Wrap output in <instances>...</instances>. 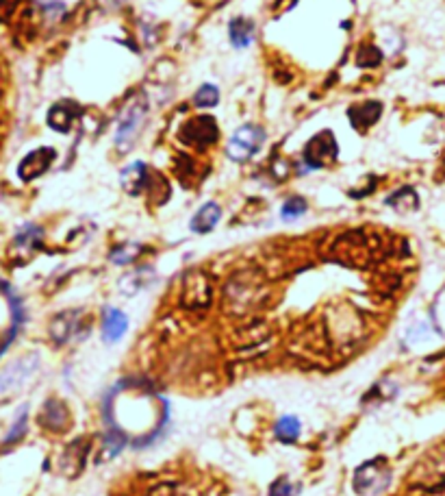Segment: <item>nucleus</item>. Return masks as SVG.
Wrapping results in <instances>:
<instances>
[{"label": "nucleus", "mask_w": 445, "mask_h": 496, "mask_svg": "<svg viewBox=\"0 0 445 496\" xmlns=\"http://www.w3.org/2000/svg\"><path fill=\"white\" fill-rule=\"evenodd\" d=\"M144 122H146V103H130L120 122H117V133H115V144L120 150H128L132 144H135L142 127H144Z\"/></svg>", "instance_id": "obj_1"}, {"label": "nucleus", "mask_w": 445, "mask_h": 496, "mask_svg": "<svg viewBox=\"0 0 445 496\" xmlns=\"http://www.w3.org/2000/svg\"><path fill=\"white\" fill-rule=\"evenodd\" d=\"M413 481L424 487H439L445 483V444L430 450L413 470Z\"/></svg>", "instance_id": "obj_2"}, {"label": "nucleus", "mask_w": 445, "mask_h": 496, "mask_svg": "<svg viewBox=\"0 0 445 496\" xmlns=\"http://www.w3.org/2000/svg\"><path fill=\"white\" fill-rule=\"evenodd\" d=\"M263 140H265L263 129L254 127V124H246V127L233 133L229 142V157L233 161H248L263 146Z\"/></svg>", "instance_id": "obj_3"}, {"label": "nucleus", "mask_w": 445, "mask_h": 496, "mask_svg": "<svg viewBox=\"0 0 445 496\" xmlns=\"http://www.w3.org/2000/svg\"><path fill=\"white\" fill-rule=\"evenodd\" d=\"M39 361L35 355H28V357H22L18 361H14L11 366H7L3 372H0V396H5L18 388H22L31 377L33 372L37 370Z\"/></svg>", "instance_id": "obj_4"}, {"label": "nucleus", "mask_w": 445, "mask_h": 496, "mask_svg": "<svg viewBox=\"0 0 445 496\" xmlns=\"http://www.w3.org/2000/svg\"><path fill=\"white\" fill-rule=\"evenodd\" d=\"M337 142L333 138V133L324 131L320 135H315L313 140H310L304 148V161L310 165V168H324V165L333 163L337 159Z\"/></svg>", "instance_id": "obj_5"}, {"label": "nucleus", "mask_w": 445, "mask_h": 496, "mask_svg": "<svg viewBox=\"0 0 445 496\" xmlns=\"http://www.w3.org/2000/svg\"><path fill=\"white\" fill-rule=\"evenodd\" d=\"M387 483H389V472H387L384 464L378 462V460H372V462L363 464L354 475V487L359 494L380 492Z\"/></svg>", "instance_id": "obj_6"}, {"label": "nucleus", "mask_w": 445, "mask_h": 496, "mask_svg": "<svg viewBox=\"0 0 445 496\" xmlns=\"http://www.w3.org/2000/svg\"><path fill=\"white\" fill-rule=\"evenodd\" d=\"M183 138L185 142L194 146H211L217 140V124L213 122V118H206V115L194 118L185 124Z\"/></svg>", "instance_id": "obj_7"}, {"label": "nucleus", "mask_w": 445, "mask_h": 496, "mask_svg": "<svg viewBox=\"0 0 445 496\" xmlns=\"http://www.w3.org/2000/svg\"><path fill=\"white\" fill-rule=\"evenodd\" d=\"M53 159H55V150H51V148H41V150L31 153L20 165V177L24 181H31V179L39 177L41 172L48 170V165L53 163Z\"/></svg>", "instance_id": "obj_8"}, {"label": "nucleus", "mask_w": 445, "mask_h": 496, "mask_svg": "<svg viewBox=\"0 0 445 496\" xmlns=\"http://www.w3.org/2000/svg\"><path fill=\"white\" fill-rule=\"evenodd\" d=\"M120 181H122V187H124L128 194H140V192L146 187V183H148V168H146V165H144L142 161L130 163L128 168L122 170Z\"/></svg>", "instance_id": "obj_9"}, {"label": "nucleus", "mask_w": 445, "mask_h": 496, "mask_svg": "<svg viewBox=\"0 0 445 496\" xmlns=\"http://www.w3.org/2000/svg\"><path fill=\"white\" fill-rule=\"evenodd\" d=\"M128 329V318L120 309H105L103 316V336L107 342H117Z\"/></svg>", "instance_id": "obj_10"}, {"label": "nucleus", "mask_w": 445, "mask_h": 496, "mask_svg": "<svg viewBox=\"0 0 445 496\" xmlns=\"http://www.w3.org/2000/svg\"><path fill=\"white\" fill-rule=\"evenodd\" d=\"M221 218V210L217 202H206L200 207V212L192 218V231L194 233H209L215 229V224L219 222Z\"/></svg>", "instance_id": "obj_11"}, {"label": "nucleus", "mask_w": 445, "mask_h": 496, "mask_svg": "<svg viewBox=\"0 0 445 496\" xmlns=\"http://www.w3.org/2000/svg\"><path fill=\"white\" fill-rule=\"evenodd\" d=\"M382 113V105L376 103V100H370V103H363L359 107H352L350 109V118L354 122V127L359 129H367L370 124H374Z\"/></svg>", "instance_id": "obj_12"}, {"label": "nucleus", "mask_w": 445, "mask_h": 496, "mask_svg": "<svg viewBox=\"0 0 445 496\" xmlns=\"http://www.w3.org/2000/svg\"><path fill=\"white\" fill-rule=\"evenodd\" d=\"M76 111H78V109H76L72 103H59V105L48 113V124H51L53 129L66 133V131L70 129V124H72Z\"/></svg>", "instance_id": "obj_13"}, {"label": "nucleus", "mask_w": 445, "mask_h": 496, "mask_svg": "<svg viewBox=\"0 0 445 496\" xmlns=\"http://www.w3.org/2000/svg\"><path fill=\"white\" fill-rule=\"evenodd\" d=\"M48 429H63L68 423V409L59 401H48L46 409H43V416L39 418Z\"/></svg>", "instance_id": "obj_14"}, {"label": "nucleus", "mask_w": 445, "mask_h": 496, "mask_svg": "<svg viewBox=\"0 0 445 496\" xmlns=\"http://www.w3.org/2000/svg\"><path fill=\"white\" fill-rule=\"evenodd\" d=\"M300 431H302L300 420L293 418V416H285V418H281V420L276 423V438H278L281 442H285V444L295 442V440L300 438Z\"/></svg>", "instance_id": "obj_15"}, {"label": "nucleus", "mask_w": 445, "mask_h": 496, "mask_svg": "<svg viewBox=\"0 0 445 496\" xmlns=\"http://www.w3.org/2000/svg\"><path fill=\"white\" fill-rule=\"evenodd\" d=\"M252 33H254V24L248 20H235L231 24V39L237 48H246L252 41Z\"/></svg>", "instance_id": "obj_16"}, {"label": "nucleus", "mask_w": 445, "mask_h": 496, "mask_svg": "<svg viewBox=\"0 0 445 496\" xmlns=\"http://www.w3.org/2000/svg\"><path fill=\"white\" fill-rule=\"evenodd\" d=\"M74 316L76 314H61L59 318H55L53 326H51V334L57 342H66L70 336H72V329L76 326L74 322Z\"/></svg>", "instance_id": "obj_17"}, {"label": "nucleus", "mask_w": 445, "mask_h": 496, "mask_svg": "<svg viewBox=\"0 0 445 496\" xmlns=\"http://www.w3.org/2000/svg\"><path fill=\"white\" fill-rule=\"evenodd\" d=\"M194 103H196L198 107H215V105L219 103V92H217V88H215V86H202V88L196 92Z\"/></svg>", "instance_id": "obj_18"}, {"label": "nucleus", "mask_w": 445, "mask_h": 496, "mask_svg": "<svg viewBox=\"0 0 445 496\" xmlns=\"http://www.w3.org/2000/svg\"><path fill=\"white\" fill-rule=\"evenodd\" d=\"M140 251H142V246H137V244H124L111 255V259H113V264H128L132 259H137Z\"/></svg>", "instance_id": "obj_19"}, {"label": "nucleus", "mask_w": 445, "mask_h": 496, "mask_svg": "<svg viewBox=\"0 0 445 496\" xmlns=\"http://www.w3.org/2000/svg\"><path fill=\"white\" fill-rule=\"evenodd\" d=\"M306 212V202L302 198H289L283 207V218L291 220V218H298Z\"/></svg>", "instance_id": "obj_20"}, {"label": "nucleus", "mask_w": 445, "mask_h": 496, "mask_svg": "<svg viewBox=\"0 0 445 496\" xmlns=\"http://www.w3.org/2000/svg\"><path fill=\"white\" fill-rule=\"evenodd\" d=\"M270 496H293V487L287 479H278L274 485H272V492Z\"/></svg>", "instance_id": "obj_21"}]
</instances>
